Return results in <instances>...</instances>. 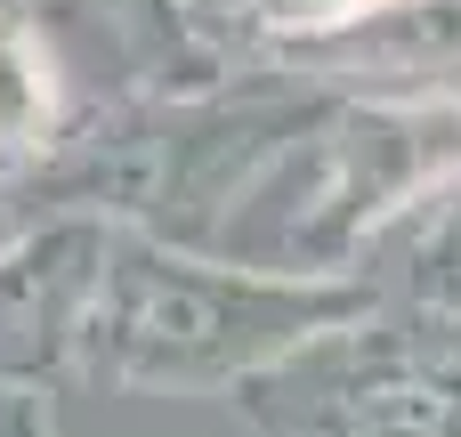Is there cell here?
I'll list each match as a JSON object with an SVG mask.
<instances>
[{
  "label": "cell",
  "instance_id": "obj_1",
  "mask_svg": "<svg viewBox=\"0 0 461 437\" xmlns=\"http://www.w3.org/2000/svg\"><path fill=\"white\" fill-rule=\"evenodd\" d=\"M373 300L381 292L365 276L251 268L113 219L105 276L81 324V381L130 397H227L243 373L365 316Z\"/></svg>",
  "mask_w": 461,
  "mask_h": 437
},
{
  "label": "cell",
  "instance_id": "obj_2",
  "mask_svg": "<svg viewBox=\"0 0 461 437\" xmlns=\"http://www.w3.org/2000/svg\"><path fill=\"white\" fill-rule=\"evenodd\" d=\"M300 81V73H292ZM461 170V89H324L300 81L292 114L227 195L203 251L300 276H357L365 243Z\"/></svg>",
  "mask_w": 461,
  "mask_h": 437
},
{
  "label": "cell",
  "instance_id": "obj_3",
  "mask_svg": "<svg viewBox=\"0 0 461 437\" xmlns=\"http://www.w3.org/2000/svg\"><path fill=\"white\" fill-rule=\"evenodd\" d=\"M251 437H461V324L373 300L227 389Z\"/></svg>",
  "mask_w": 461,
  "mask_h": 437
},
{
  "label": "cell",
  "instance_id": "obj_4",
  "mask_svg": "<svg viewBox=\"0 0 461 437\" xmlns=\"http://www.w3.org/2000/svg\"><path fill=\"white\" fill-rule=\"evenodd\" d=\"M105 211H24L0 243V389L81 381V324L105 276Z\"/></svg>",
  "mask_w": 461,
  "mask_h": 437
},
{
  "label": "cell",
  "instance_id": "obj_5",
  "mask_svg": "<svg viewBox=\"0 0 461 437\" xmlns=\"http://www.w3.org/2000/svg\"><path fill=\"white\" fill-rule=\"evenodd\" d=\"M32 8L65 41L81 89L194 97L235 65V49L194 16V0H32Z\"/></svg>",
  "mask_w": 461,
  "mask_h": 437
},
{
  "label": "cell",
  "instance_id": "obj_6",
  "mask_svg": "<svg viewBox=\"0 0 461 437\" xmlns=\"http://www.w3.org/2000/svg\"><path fill=\"white\" fill-rule=\"evenodd\" d=\"M267 65L324 89H397V97L461 89V0H373L357 24L284 49Z\"/></svg>",
  "mask_w": 461,
  "mask_h": 437
},
{
  "label": "cell",
  "instance_id": "obj_7",
  "mask_svg": "<svg viewBox=\"0 0 461 437\" xmlns=\"http://www.w3.org/2000/svg\"><path fill=\"white\" fill-rule=\"evenodd\" d=\"M81 114V73L32 0H0V178L16 187L57 154Z\"/></svg>",
  "mask_w": 461,
  "mask_h": 437
},
{
  "label": "cell",
  "instance_id": "obj_8",
  "mask_svg": "<svg viewBox=\"0 0 461 437\" xmlns=\"http://www.w3.org/2000/svg\"><path fill=\"white\" fill-rule=\"evenodd\" d=\"M357 276L397 300V308H421V316H446L461 324V170L438 178L421 203H405L357 259Z\"/></svg>",
  "mask_w": 461,
  "mask_h": 437
},
{
  "label": "cell",
  "instance_id": "obj_9",
  "mask_svg": "<svg viewBox=\"0 0 461 437\" xmlns=\"http://www.w3.org/2000/svg\"><path fill=\"white\" fill-rule=\"evenodd\" d=\"M373 0H219V41L235 57H284L340 24H357Z\"/></svg>",
  "mask_w": 461,
  "mask_h": 437
},
{
  "label": "cell",
  "instance_id": "obj_10",
  "mask_svg": "<svg viewBox=\"0 0 461 437\" xmlns=\"http://www.w3.org/2000/svg\"><path fill=\"white\" fill-rule=\"evenodd\" d=\"M0 437H65L49 389H0Z\"/></svg>",
  "mask_w": 461,
  "mask_h": 437
},
{
  "label": "cell",
  "instance_id": "obj_11",
  "mask_svg": "<svg viewBox=\"0 0 461 437\" xmlns=\"http://www.w3.org/2000/svg\"><path fill=\"white\" fill-rule=\"evenodd\" d=\"M16 219H24V203H16V187L0 178V243H8V227H16Z\"/></svg>",
  "mask_w": 461,
  "mask_h": 437
},
{
  "label": "cell",
  "instance_id": "obj_12",
  "mask_svg": "<svg viewBox=\"0 0 461 437\" xmlns=\"http://www.w3.org/2000/svg\"><path fill=\"white\" fill-rule=\"evenodd\" d=\"M194 16H203V24H211V32H219V0H194Z\"/></svg>",
  "mask_w": 461,
  "mask_h": 437
}]
</instances>
